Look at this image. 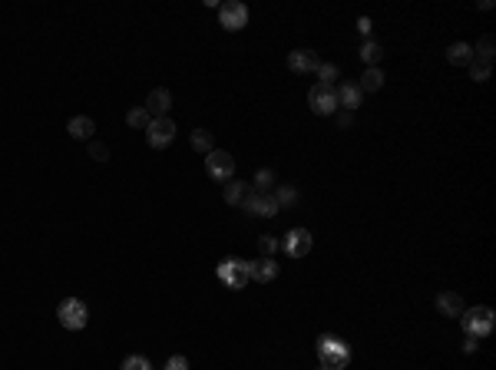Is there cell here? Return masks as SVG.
Returning a JSON list of instances; mask_svg holds the SVG:
<instances>
[{"mask_svg": "<svg viewBox=\"0 0 496 370\" xmlns=\"http://www.w3.org/2000/svg\"><path fill=\"white\" fill-rule=\"evenodd\" d=\"M318 357H321V367L324 370H344L347 360H351V350L344 344L341 337L334 334H321L318 337Z\"/></svg>", "mask_w": 496, "mask_h": 370, "instance_id": "obj_1", "label": "cell"}, {"mask_svg": "<svg viewBox=\"0 0 496 370\" xmlns=\"http://www.w3.org/2000/svg\"><path fill=\"white\" fill-rule=\"evenodd\" d=\"M460 324H463V331H467V337H486V334L493 331V324H496V318H493V307H486V305H480V307H467L463 314H460Z\"/></svg>", "mask_w": 496, "mask_h": 370, "instance_id": "obj_2", "label": "cell"}, {"mask_svg": "<svg viewBox=\"0 0 496 370\" xmlns=\"http://www.w3.org/2000/svg\"><path fill=\"white\" fill-rule=\"evenodd\" d=\"M218 281L225 284V288H232V291H242L245 284H248V261H239V258H225V261H218L216 268Z\"/></svg>", "mask_w": 496, "mask_h": 370, "instance_id": "obj_3", "label": "cell"}, {"mask_svg": "<svg viewBox=\"0 0 496 370\" xmlns=\"http://www.w3.org/2000/svg\"><path fill=\"white\" fill-rule=\"evenodd\" d=\"M57 318H60V324H63L66 331H83L89 321V311L80 298H63L60 307H57Z\"/></svg>", "mask_w": 496, "mask_h": 370, "instance_id": "obj_4", "label": "cell"}, {"mask_svg": "<svg viewBox=\"0 0 496 370\" xmlns=\"http://www.w3.org/2000/svg\"><path fill=\"white\" fill-rule=\"evenodd\" d=\"M242 208L248 212V215H265V218H271V215H278V212H281L271 192H255V189L245 192Z\"/></svg>", "mask_w": 496, "mask_h": 370, "instance_id": "obj_5", "label": "cell"}, {"mask_svg": "<svg viewBox=\"0 0 496 370\" xmlns=\"http://www.w3.org/2000/svg\"><path fill=\"white\" fill-rule=\"evenodd\" d=\"M205 172H209V179L229 182L235 176V159L225 149H212V153L205 155Z\"/></svg>", "mask_w": 496, "mask_h": 370, "instance_id": "obj_6", "label": "cell"}, {"mask_svg": "<svg viewBox=\"0 0 496 370\" xmlns=\"http://www.w3.org/2000/svg\"><path fill=\"white\" fill-rule=\"evenodd\" d=\"M308 106H311V113H318V116H334L338 113V93H334V86L315 83L311 93H308Z\"/></svg>", "mask_w": 496, "mask_h": 370, "instance_id": "obj_7", "label": "cell"}, {"mask_svg": "<svg viewBox=\"0 0 496 370\" xmlns=\"http://www.w3.org/2000/svg\"><path fill=\"white\" fill-rule=\"evenodd\" d=\"M218 24L225 26V30H245L248 24V7H245L242 0H225L222 7H218Z\"/></svg>", "mask_w": 496, "mask_h": 370, "instance_id": "obj_8", "label": "cell"}, {"mask_svg": "<svg viewBox=\"0 0 496 370\" xmlns=\"http://www.w3.org/2000/svg\"><path fill=\"white\" fill-rule=\"evenodd\" d=\"M172 139H176V123H172L169 116H159V119H153V123H149V129H146V142H149L153 149H165Z\"/></svg>", "mask_w": 496, "mask_h": 370, "instance_id": "obj_9", "label": "cell"}, {"mask_svg": "<svg viewBox=\"0 0 496 370\" xmlns=\"http://www.w3.org/2000/svg\"><path fill=\"white\" fill-rule=\"evenodd\" d=\"M311 245H315V238H311V231H308V229H292L288 235H285V242H281V248H285V255H292V258H305L308 252H311Z\"/></svg>", "mask_w": 496, "mask_h": 370, "instance_id": "obj_10", "label": "cell"}, {"mask_svg": "<svg viewBox=\"0 0 496 370\" xmlns=\"http://www.w3.org/2000/svg\"><path fill=\"white\" fill-rule=\"evenodd\" d=\"M288 66H292L294 73H318L321 56L315 50H294V53H288Z\"/></svg>", "mask_w": 496, "mask_h": 370, "instance_id": "obj_11", "label": "cell"}, {"mask_svg": "<svg viewBox=\"0 0 496 370\" xmlns=\"http://www.w3.org/2000/svg\"><path fill=\"white\" fill-rule=\"evenodd\" d=\"M248 278L252 281H275L278 278V261L275 258H255V261H248Z\"/></svg>", "mask_w": 496, "mask_h": 370, "instance_id": "obj_12", "label": "cell"}, {"mask_svg": "<svg viewBox=\"0 0 496 370\" xmlns=\"http://www.w3.org/2000/svg\"><path fill=\"white\" fill-rule=\"evenodd\" d=\"M169 109H172V93L165 90V86H159V90H153L149 96H146V113L153 116V119L165 116Z\"/></svg>", "mask_w": 496, "mask_h": 370, "instance_id": "obj_13", "label": "cell"}, {"mask_svg": "<svg viewBox=\"0 0 496 370\" xmlns=\"http://www.w3.org/2000/svg\"><path fill=\"white\" fill-rule=\"evenodd\" d=\"M437 311L444 314V318H460L467 307H463V298L457 291H440L437 294Z\"/></svg>", "mask_w": 496, "mask_h": 370, "instance_id": "obj_14", "label": "cell"}, {"mask_svg": "<svg viewBox=\"0 0 496 370\" xmlns=\"http://www.w3.org/2000/svg\"><path fill=\"white\" fill-rule=\"evenodd\" d=\"M334 93H338V106H344L347 113H354L357 106H361V96H364V93L357 90V83H344V86H334Z\"/></svg>", "mask_w": 496, "mask_h": 370, "instance_id": "obj_15", "label": "cell"}, {"mask_svg": "<svg viewBox=\"0 0 496 370\" xmlns=\"http://www.w3.org/2000/svg\"><path fill=\"white\" fill-rule=\"evenodd\" d=\"M66 132L73 136V139H93V132H96V123L89 119V116H73L70 123H66Z\"/></svg>", "mask_w": 496, "mask_h": 370, "instance_id": "obj_16", "label": "cell"}, {"mask_svg": "<svg viewBox=\"0 0 496 370\" xmlns=\"http://www.w3.org/2000/svg\"><path fill=\"white\" fill-rule=\"evenodd\" d=\"M446 60H450L453 66H470L473 63V47L470 43H463V40H457V43H450Z\"/></svg>", "mask_w": 496, "mask_h": 370, "instance_id": "obj_17", "label": "cell"}, {"mask_svg": "<svg viewBox=\"0 0 496 370\" xmlns=\"http://www.w3.org/2000/svg\"><path fill=\"white\" fill-rule=\"evenodd\" d=\"M384 86V73L377 66H368L364 73H361V83H357V90L361 93H377Z\"/></svg>", "mask_w": 496, "mask_h": 370, "instance_id": "obj_18", "label": "cell"}, {"mask_svg": "<svg viewBox=\"0 0 496 370\" xmlns=\"http://www.w3.org/2000/svg\"><path fill=\"white\" fill-rule=\"evenodd\" d=\"M496 56V40L486 33V37H480V43L473 47V60H483V63H493Z\"/></svg>", "mask_w": 496, "mask_h": 370, "instance_id": "obj_19", "label": "cell"}, {"mask_svg": "<svg viewBox=\"0 0 496 370\" xmlns=\"http://www.w3.org/2000/svg\"><path fill=\"white\" fill-rule=\"evenodd\" d=\"M192 149H195V153H202V155L212 153V149H216L212 132H209V129H195V132H192Z\"/></svg>", "mask_w": 496, "mask_h": 370, "instance_id": "obj_20", "label": "cell"}, {"mask_svg": "<svg viewBox=\"0 0 496 370\" xmlns=\"http://www.w3.org/2000/svg\"><path fill=\"white\" fill-rule=\"evenodd\" d=\"M381 56H384V47L377 43V40H364V47H361V60L368 66H377L381 63Z\"/></svg>", "mask_w": 496, "mask_h": 370, "instance_id": "obj_21", "label": "cell"}, {"mask_svg": "<svg viewBox=\"0 0 496 370\" xmlns=\"http://www.w3.org/2000/svg\"><path fill=\"white\" fill-rule=\"evenodd\" d=\"M126 123L133 129H149V123H153V116L146 113V106H133L126 113Z\"/></svg>", "mask_w": 496, "mask_h": 370, "instance_id": "obj_22", "label": "cell"}, {"mask_svg": "<svg viewBox=\"0 0 496 370\" xmlns=\"http://www.w3.org/2000/svg\"><path fill=\"white\" fill-rule=\"evenodd\" d=\"M245 192H248V185H245V182L229 179V182H225V202H229V205H242Z\"/></svg>", "mask_w": 496, "mask_h": 370, "instance_id": "obj_23", "label": "cell"}, {"mask_svg": "<svg viewBox=\"0 0 496 370\" xmlns=\"http://www.w3.org/2000/svg\"><path fill=\"white\" fill-rule=\"evenodd\" d=\"M255 192H271L275 189V172L271 169H258L255 172V185H252Z\"/></svg>", "mask_w": 496, "mask_h": 370, "instance_id": "obj_24", "label": "cell"}, {"mask_svg": "<svg viewBox=\"0 0 496 370\" xmlns=\"http://www.w3.org/2000/svg\"><path fill=\"white\" fill-rule=\"evenodd\" d=\"M271 195H275L278 208H285V205H294V202H298V189H294V185H278V189L271 192Z\"/></svg>", "mask_w": 496, "mask_h": 370, "instance_id": "obj_25", "label": "cell"}, {"mask_svg": "<svg viewBox=\"0 0 496 370\" xmlns=\"http://www.w3.org/2000/svg\"><path fill=\"white\" fill-rule=\"evenodd\" d=\"M119 370H153V364H149V357H142V354H129L119 364Z\"/></svg>", "mask_w": 496, "mask_h": 370, "instance_id": "obj_26", "label": "cell"}, {"mask_svg": "<svg viewBox=\"0 0 496 370\" xmlns=\"http://www.w3.org/2000/svg\"><path fill=\"white\" fill-rule=\"evenodd\" d=\"M334 79H338V66H334V63H321L318 66V83H321V86H334Z\"/></svg>", "mask_w": 496, "mask_h": 370, "instance_id": "obj_27", "label": "cell"}, {"mask_svg": "<svg viewBox=\"0 0 496 370\" xmlns=\"http://www.w3.org/2000/svg\"><path fill=\"white\" fill-rule=\"evenodd\" d=\"M490 66H493V63H483V60H473V63H470V77L476 79V83H486V79H490Z\"/></svg>", "mask_w": 496, "mask_h": 370, "instance_id": "obj_28", "label": "cell"}, {"mask_svg": "<svg viewBox=\"0 0 496 370\" xmlns=\"http://www.w3.org/2000/svg\"><path fill=\"white\" fill-rule=\"evenodd\" d=\"M89 159H96V162H106L110 159V149H106V142H96V139H89Z\"/></svg>", "mask_w": 496, "mask_h": 370, "instance_id": "obj_29", "label": "cell"}, {"mask_svg": "<svg viewBox=\"0 0 496 370\" xmlns=\"http://www.w3.org/2000/svg\"><path fill=\"white\" fill-rule=\"evenodd\" d=\"M275 248H278L275 235H262V238H258V252H262V258H271L275 255Z\"/></svg>", "mask_w": 496, "mask_h": 370, "instance_id": "obj_30", "label": "cell"}, {"mask_svg": "<svg viewBox=\"0 0 496 370\" xmlns=\"http://www.w3.org/2000/svg\"><path fill=\"white\" fill-rule=\"evenodd\" d=\"M165 370H189V360L182 357V354H176V357L165 360Z\"/></svg>", "mask_w": 496, "mask_h": 370, "instance_id": "obj_31", "label": "cell"}, {"mask_svg": "<svg viewBox=\"0 0 496 370\" xmlns=\"http://www.w3.org/2000/svg\"><path fill=\"white\" fill-rule=\"evenodd\" d=\"M338 126H341V129L354 126V113H347V109H341V113H338Z\"/></svg>", "mask_w": 496, "mask_h": 370, "instance_id": "obj_32", "label": "cell"}, {"mask_svg": "<svg viewBox=\"0 0 496 370\" xmlns=\"http://www.w3.org/2000/svg\"><path fill=\"white\" fill-rule=\"evenodd\" d=\"M370 26H374V24H370L368 17H361V20H357V30H361V33H364L368 40H370Z\"/></svg>", "mask_w": 496, "mask_h": 370, "instance_id": "obj_33", "label": "cell"}, {"mask_svg": "<svg viewBox=\"0 0 496 370\" xmlns=\"http://www.w3.org/2000/svg\"><path fill=\"white\" fill-rule=\"evenodd\" d=\"M463 350H467V354H473V350H476V337H467V344H463Z\"/></svg>", "mask_w": 496, "mask_h": 370, "instance_id": "obj_34", "label": "cell"}, {"mask_svg": "<svg viewBox=\"0 0 496 370\" xmlns=\"http://www.w3.org/2000/svg\"><path fill=\"white\" fill-rule=\"evenodd\" d=\"M321 370H324V367H321Z\"/></svg>", "mask_w": 496, "mask_h": 370, "instance_id": "obj_35", "label": "cell"}]
</instances>
